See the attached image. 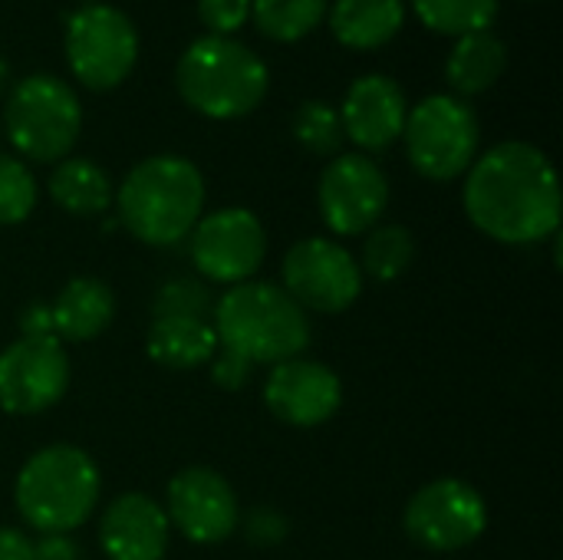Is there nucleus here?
I'll list each match as a JSON object with an SVG mask.
<instances>
[{
	"instance_id": "nucleus-1",
	"label": "nucleus",
	"mask_w": 563,
	"mask_h": 560,
	"mask_svg": "<svg viewBox=\"0 0 563 560\" xmlns=\"http://www.w3.org/2000/svg\"><path fill=\"white\" fill-rule=\"evenodd\" d=\"M465 211L492 241H548L561 228V185L551 158L531 142H501L488 149L468 168Z\"/></svg>"
},
{
	"instance_id": "nucleus-2",
	"label": "nucleus",
	"mask_w": 563,
	"mask_h": 560,
	"mask_svg": "<svg viewBox=\"0 0 563 560\" xmlns=\"http://www.w3.org/2000/svg\"><path fill=\"white\" fill-rule=\"evenodd\" d=\"M218 347L244 363L277 366L310 347L307 310L277 284L244 281L234 284L211 310Z\"/></svg>"
},
{
	"instance_id": "nucleus-25",
	"label": "nucleus",
	"mask_w": 563,
	"mask_h": 560,
	"mask_svg": "<svg viewBox=\"0 0 563 560\" xmlns=\"http://www.w3.org/2000/svg\"><path fill=\"white\" fill-rule=\"evenodd\" d=\"M416 17L445 36H468L492 30L498 17V0H412Z\"/></svg>"
},
{
	"instance_id": "nucleus-11",
	"label": "nucleus",
	"mask_w": 563,
	"mask_h": 560,
	"mask_svg": "<svg viewBox=\"0 0 563 560\" xmlns=\"http://www.w3.org/2000/svg\"><path fill=\"white\" fill-rule=\"evenodd\" d=\"M188 238L198 274L231 287L251 281L267 254L264 224L247 208H218L211 215H201Z\"/></svg>"
},
{
	"instance_id": "nucleus-14",
	"label": "nucleus",
	"mask_w": 563,
	"mask_h": 560,
	"mask_svg": "<svg viewBox=\"0 0 563 560\" xmlns=\"http://www.w3.org/2000/svg\"><path fill=\"white\" fill-rule=\"evenodd\" d=\"M165 515L191 545H218L241 525V505L228 479L214 469H181L165 492Z\"/></svg>"
},
{
	"instance_id": "nucleus-15",
	"label": "nucleus",
	"mask_w": 563,
	"mask_h": 560,
	"mask_svg": "<svg viewBox=\"0 0 563 560\" xmlns=\"http://www.w3.org/2000/svg\"><path fill=\"white\" fill-rule=\"evenodd\" d=\"M264 403L284 426L313 429L336 416L343 403V383L330 366L294 356L271 366L264 380Z\"/></svg>"
},
{
	"instance_id": "nucleus-6",
	"label": "nucleus",
	"mask_w": 563,
	"mask_h": 560,
	"mask_svg": "<svg viewBox=\"0 0 563 560\" xmlns=\"http://www.w3.org/2000/svg\"><path fill=\"white\" fill-rule=\"evenodd\" d=\"M82 106L76 92L46 73L20 79L3 102V132L30 162H59L76 145Z\"/></svg>"
},
{
	"instance_id": "nucleus-26",
	"label": "nucleus",
	"mask_w": 563,
	"mask_h": 560,
	"mask_svg": "<svg viewBox=\"0 0 563 560\" xmlns=\"http://www.w3.org/2000/svg\"><path fill=\"white\" fill-rule=\"evenodd\" d=\"M294 135L297 142L313 152V155H336L343 145V125H340V112L320 99H310L297 109L294 116Z\"/></svg>"
},
{
	"instance_id": "nucleus-18",
	"label": "nucleus",
	"mask_w": 563,
	"mask_h": 560,
	"mask_svg": "<svg viewBox=\"0 0 563 560\" xmlns=\"http://www.w3.org/2000/svg\"><path fill=\"white\" fill-rule=\"evenodd\" d=\"M56 340L63 343H86L96 340L115 317V297L106 281L99 277H73L59 297L49 304Z\"/></svg>"
},
{
	"instance_id": "nucleus-3",
	"label": "nucleus",
	"mask_w": 563,
	"mask_h": 560,
	"mask_svg": "<svg viewBox=\"0 0 563 560\" xmlns=\"http://www.w3.org/2000/svg\"><path fill=\"white\" fill-rule=\"evenodd\" d=\"M122 228L152 248L178 244L191 234L205 208V178L181 155H152L129 168L115 191Z\"/></svg>"
},
{
	"instance_id": "nucleus-32",
	"label": "nucleus",
	"mask_w": 563,
	"mask_h": 560,
	"mask_svg": "<svg viewBox=\"0 0 563 560\" xmlns=\"http://www.w3.org/2000/svg\"><path fill=\"white\" fill-rule=\"evenodd\" d=\"M20 333H23L26 340H56L49 307H46V304H30V307L20 314Z\"/></svg>"
},
{
	"instance_id": "nucleus-17",
	"label": "nucleus",
	"mask_w": 563,
	"mask_h": 560,
	"mask_svg": "<svg viewBox=\"0 0 563 560\" xmlns=\"http://www.w3.org/2000/svg\"><path fill=\"white\" fill-rule=\"evenodd\" d=\"M168 535L165 508L142 492L112 498L99 521V548L109 560H162L168 554Z\"/></svg>"
},
{
	"instance_id": "nucleus-12",
	"label": "nucleus",
	"mask_w": 563,
	"mask_h": 560,
	"mask_svg": "<svg viewBox=\"0 0 563 560\" xmlns=\"http://www.w3.org/2000/svg\"><path fill=\"white\" fill-rule=\"evenodd\" d=\"M317 205L333 234L356 238L379 224L389 205V182L369 155H336L320 175Z\"/></svg>"
},
{
	"instance_id": "nucleus-31",
	"label": "nucleus",
	"mask_w": 563,
	"mask_h": 560,
	"mask_svg": "<svg viewBox=\"0 0 563 560\" xmlns=\"http://www.w3.org/2000/svg\"><path fill=\"white\" fill-rule=\"evenodd\" d=\"M218 350H221V347H218ZM247 376H251V363H244L241 356H234V353H228V350L214 353V360H211V380H214L221 389H241V386L247 383Z\"/></svg>"
},
{
	"instance_id": "nucleus-4",
	"label": "nucleus",
	"mask_w": 563,
	"mask_h": 560,
	"mask_svg": "<svg viewBox=\"0 0 563 560\" xmlns=\"http://www.w3.org/2000/svg\"><path fill=\"white\" fill-rule=\"evenodd\" d=\"M99 492L102 479L96 462L66 442L33 452L13 482L16 512L40 535H69L86 525L99 505Z\"/></svg>"
},
{
	"instance_id": "nucleus-23",
	"label": "nucleus",
	"mask_w": 563,
	"mask_h": 560,
	"mask_svg": "<svg viewBox=\"0 0 563 560\" xmlns=\"http://www.w3.org/2000/svg\"><path fill=\"white\" fill-rule=\"evenodd\" d=\"M327 17V0H251V20L267 40L294 43Z\"/></svg>"
},
{
	"instance_id": "nucleus-28",
	"label": "nucleus",
	"mask_w": 563,
	"mask_h": 560,
	"mask_svg": "<svg viewBox=\"0 0 563 560\" xmlns=\"http://www.w3.org/2000/svg\"><path fill=\"white\" fill-rule=\"evenodd\" d=\"M214 310L211 290L195 277H175L155 294V317H195L208 320Z\"/></svg>"
},
{
	"instance_id": "nucleus-5",
	"label": "nucleus",
	"mask_w": 563,
	"mask_h": 560,
	"mask_svg": "<svg viewBox=\"0 0 563 560\" xmlns=\"http://www.w3.org/2000/svg\"><path fill=\"white\" fill-rule=\"evenodd\" d=\"M175 86L195 112L208 119H241L264 102L271 76L251 46L231 36H201L181 53Z\"/></svg>"
},
{
	"instance_id": "nucleus-19",
	"label": "nucleus",
	"mask_w": 563,
	"mask_h": 560,
	"mask_svg": "<svg viewBox=\"0 0 563 560\" xmlns=\"http://www.w3.org/2000/svg\"><path fill=\"white\" fill-rule=\"evenodd\" d=\"M148 356L165 370H195L214 360L218 337L208 320L195 317H155L145 340Z\"/></svg>"
},
{
	"instance_id": "nucleus-9",
	"label": "nucleus",
	"mask_w": 563,
	"mask_h": 560,
	"mask_svg": "<svg viewBox=\"0 0 563 560\" xmlns=\"http://www.w3.org/2000/svg\"><path fill=\"white\" fill-rule=\"evenodd\" d=\"M406 535L435 554L475 545L488 528V505L478 488L462 479H435L422 485L402 515Z\"/></svg>"
},
{
	"instance_id": "nucleus-10",
	"label": "nucleus",
	"mask_w": 563,
	"mask_h": 560,
	"mask_svg": "<svg viewBox=\"0 0 563 560\" xmlns=\"http://www.w3.org/2000/svg\"><path fill=\"white\" fill-rule=\"evenodd\" d=\"M284 290L303 307L317 314H343L363 294V271L356 257L327 238L297 241L280 264Z\"/></svg>"
},
{
	"instance_id": "nucleus-21",
	"label": "nucleus",
	"mask_w": 563,
	"mask_h": 560,
	"mask_svg": "<svg viewBox=\"0 0 563 560\" xmlns=\"http://www.w3.org/2000/svg\"><path fill=\"white\" fill-rule=\"evenodd\" d=\"M508 66V46L498 33L478 30L468 36H459V43L449 53L445 79L462 96H478L498 83V76Z\"/></svg>"
},
{
	"instance_id": "nucleus-35",
	"label": "nucleus",
	"mask_w": 563,
	"mask_h": 560,
	"mask_svg": "<svg viewBox=\"0 0 563 560\" xmlns=\"http://www.w3.org/2000/svg\"><path fill=\"white\" fill-rule=\"evenodd\" d=\"M7 86H10V63L0 56V96L7 92Z\"/></svg>"
},
{
	"instance_id": "nucleus-36",
	"label": "nucleus",
	"mask_w": 563,
	"mask_h": 560,
	"mask_svg": "<svg viewBox=\"0 0 563 560\" xmlns=\"http://www.w3.org/2000/svg\"><path fill=\"white\" fill-rule=\"evenodd\" d=\"M86 3H96V0H86Z\"/></svg>"
},
{
	"instance_id": "nucleus-34",
	"label": "nucleus",
	"mask_w": 563,
	"mask_h": 560,
	"mask_svg": "<svg viewBox=\"0 0 563 560\" xmlns=\"http://www.w3.org/2000/svg\"><path fill=\"white\" fill-rule=\"evenodd\" d=\"M0 560H33V541L16 528H0Z\"/></svg>"
},
{
	"instance_id": "nucleus-16",
	"label": "nucleus",
	"mask_w": 563,
	"mask_h": 560,
	"mask_svg": "<svg viewBox=\"0 0 563 560\" xmlns=\"http://www.w3.org/2000/svg\"><path fill=\"white\" fill-rule=\"evenodd\" d=\"M406 116H409V106H406L402 86L389 76L373 73V76H360L346 89L340 125H343V135L353 139V145L366 152H383L396 139H402Z\"/></svg>"
},
{
	"instance_id": "nucleus-27",
	"label": "nucleus",
	"mask_w": 563,
	"mask_h": 560,
	"mask_svg": "<svg viewBox=\"0 0 563 560\" xmlns=\"http://www.w3.org/2000/svg\"><path fill=\"white\" fill-rule=\"evenodd\" d=\"M36 208V178L30 168L13 158L0 155V224H20Z\"/></svg>"
},
{
	"instance_id": "nucleus-22",
	"label": "nucleus",
	"mask_w": 563,
	"mask_h": 560,
	"mask_svg": "<svg viewBox=\"0 0 563 560\" xmlns=\"http://www.w3.org/2000/svg\"><path fill=\"white\" fill-rule=\"evenodd\" d=\"M49 195L63 211L76 218L102 215L115 198L109 175L89 158H63L49 175Z\"/></svg>"
},
{
	"instance_id": "nucleus-33",
	"label": "nucleus",
	"mask_w": 563,
	"mask_h": 560,
	"mask_svg": "<svg viewBox=\"0 0 563 560\" xmlns=\"http://www.w3.org/2000/svg\"><path fill=\"white\" fill-rule=\"evenodd\" d=\"M33 560H79V545L69 535H43L33 545Z\"/></svg>"
},
{
	"instance_id": "nucleus-29",
	"label": "nucleus",
	"mask_w": 563,
	"mask_h": 560,
	"mask_svg": "<svg viewBox=\"0 0 563 560\" xmlns=\"http://www.w3.org/2000/svg\"><path fill=\"white\" fill-rule=\"evenodd\" d=\"M198 17L211 30V36H228L247 23L251 0H198Z\"/></svg>"
},
{
	"instance_id": "nucleus-30",
	"label": "nucleus",
	"mask_w": 563,
	"mask_h": 560,
	"mask_svg": "<svg viewBox=\"0 0 563 560\" xmlns=\"http://www.w3.org/2000/svg\"><path fill=\"white\" fill-rule=\"evenodd\" d=\"M244 528H247V538H251L254 545H277V541L287 538V521H284V515L274 512V508H254V512L247 515Z\"/></svg>"
},
{
	"instance_id": "nucleus-24",
	"label": "nucleus",
	"mask_w": 563,
	"mask_h": 560,
	"mask_svg": "<svg viewBox=\"0 0 563 560\" xmlns=\"http://www.w3.org/2000/svg\"><path fill=\"white\" fill-rule=\"evenodd\" d=\"M416 261V241L409 234V228L402 224H376L373 231H366V244H363V274H369L379 284L399 281Z\"/></svg>"
},
{
	"instance_id": "nucleus-8",
	"label": "nucleus",
	"mask_w": 563,
	"mask_h": 560,
	"mask_svg": "<svg viewBox=\"0 0 563 560\" xmlns=\"http://www.w3.org/2000/svg\"><path fill=\"white\" fill-rule=\"evenodd\" d=\"M66 63L86 89H115L139 59L132 20L106 3H86L66 20Z\"/></svg>"
},
{
	"instance_id": "nucleus-13",
	"label": "nucleus",
	"mask_w": 563,
	"mask_h": 560,
	"mask_svg": "<svg viewBox=\"0 0 563 560\" xmlns=\"http://www.w3.org/2000/svg\"><path fill=\"white\" fill-rule=\"evenodd\" d=\"M69 386V356L59 340H26L0 350V409L36 416L63 399Z\"/></svg>"
},
{
	"instance_id": "nucleus-7",
	"label": "nucleus",
	"mask_w": 563,
	"mask_h": 560,
	"mask_svg": "<svg viewBox=\"0 0 563 560\" xmlns=\"http://www.w3.org/2000/svg\"><path fill=\"white\" fill-rule=\"evenodd\" d=\"M406 155L422 178L452 182L465 175L478 155V116L459 96H426L406 116Z\"/></svg>"
},
{
	"instance_id": "nucleus-20",
	"label": "nucleus",
	"mask_w": 563,
	"mask_h": 560,
	"mask_svg": "<svg viewBox=\"0 0 563 560\" xmlns=\"http://www.w3.org/2000/svg\"><path fill=\"white\" fill-rule=\"evenodd\" d=\"M406 23L402 0H336L330 7V30L350 50H379Z\"/></svg>"
}]
</instances>
